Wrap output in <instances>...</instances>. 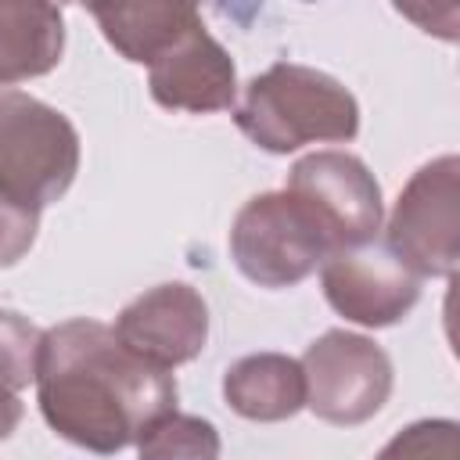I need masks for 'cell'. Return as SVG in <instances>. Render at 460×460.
<instances>
[{
    "label": "cell",
    "mask_w": 460,
    "mask_h": 460,
    "mask_svg": "<svg viewBox=\"0 0 460 460\" xmlns=\"http://www.w3.org/2000/svg\"><path fill=\"white\" fill-rule=\"evenodd\" d=\"M36 230H40V216L18 212V208L0 201V270L14 266L32 248Z\"/></svg>",
    "instance_id": "cell-17"
},
{
    "label": "cell",
    "mask_w": 460,
    "mask_h": 460,
    "mask_svg": "<svg viewBox=\"0 0 460 460\" xmlns=\"http://www.w3.org/2000/svg\"><path fill=\"white\" fill-rule=\"evenodd\" d=\"M385 252L413 277H453L460 262V158L424 162L402 187L388 226Z\"/></svg>",
    "instance_id": "cell-5"
},
{
    "label": "cell",
    "mask_w": 460,
    "mask_h": 460,
    "mask_svg": "<svg viewBox=\"0 0 460 460\" xmlns=\"http://www.w3.org/2000/svg\"><path fill=\"white\" fill-rule=\"evenodd\" d=\"M22 399H18V392H11L4 381H0V442L4 438H11L14 431H18V424H22Z\"/></svg>",
    "instance_id": "cell-18"
},
{
    "label": "cell",
    "mask_w": 460,
    "mask_h": 460,
    "mask_svg": "<svg viewBox=\"0 0 460 460\" xmlns=\"http://www.w3.org/2000/svg\"><path fill=\"white\" fill-rule=\"evenodd\" d=\"M305 406L338 428H352L381 413L392 395V359L388 352L352 331H323L302 356Z\"/></svg>",
    "instance_id": "cell-6"
},
{
    "label": "cell",
    "mask_w": 460,
    "mask_h": 460,
    "mask_svg": "<svg viewBox=\"0 0 460 460\" xmlns=\"http://www.w3.org/2000/svg\"><path fill=\"white\" fill-rule=\"evenodd\" d=\"M36 402L65 442L111 456L176 410V377L101 320H65L43 331L36 359Z\"/></svg>",
    "instance_id": "cell-1"
},
{
    "label": "cell",
    "mask_w": 460,
    "mask_h": 460,
    "mask_svg": "<svg viewBox=\"0 0 460 460\" xmlns=\"http://www.w3.org/2000/svg\"><path fill=\"white\" fill-rule=\"evenodd\" d=\"M147 90L169 111H226L237 104V68L226 47L198 22L147 65Z\"/></svg>",
    "instance_id": "cell-10"
},
{
    "label": "cell",
    "mask_w": 460,
    "mask_h": 460,
    "mask_svg": "<svg viewBox=\"0 0 460 460\" xmlns=\"http://www.w3.org/2000/svg\"><path fill=\"white\" fill-rule=\"evenodd\" d=\"M104 40L133 65L158 61L201 14L190 4H90Z\"/></svg>",
    "instance_id": "cell-13"
},
{
    "label": "cell",
    "mask_w": 460,
    "mask_h": 460,
    "mask_svg": "<svg viewBox=\"0 0 460 460\" xmlns=\"http://www.w3.org/2000/svg\"><path fill=\"white\" fill-rule=\"evenodd\" d=\"M219 449L223 442L212 420L172 410L140 435L137 460H219Z\"/></svg>",
    "instance_id": "cell-14"
},
{
    "label": "cell",
    "mask_w": 460,
    "mask_h": 460,
    "mask_svg": "<svg viewBox=\"0 0 460 460\" xmlns=\"http://www.w3.org/2000/svg\"><path fill=\"white\" fill-rule=\"evenodd\" d=\"M65 54V18L54 4L0 0V83H22L58 68Z\"/></svg>",
    "instance_id": "cell-12"
},
{
    "label": "cell",
    "mask_w": 460,
    "mask_h": 460,
    "mask_svg": "<svg viewBox=\"0 0 460 460\" xmlns=\"http://www.w3.org/2000/svg\"><path fill=\"white\" fill-rule=\"evenodd\" d=\"M320 288L338 316L374 331L399 323L420 298V277L385 248L334 252L320 266Z\"/></svg>",
    "instance_id": "cell-8"
},
{
    "label": "cell",
    "mask_w": 460,
    "mask_h": 460,
    "mask_svg": "<svg viewBox=\"0 0 460 460\" xmlns=\"http://www.w3.org/2000/svg\"><path fill=\"white\" fill-rule=\"evenodd\" d=\"M284 190L302 198L320 223L331 230L338 252L367 248L374 234L381 230V187L374 172L367 169L363 158L349 151H313L302 155L291 172Z\"/></svg>",
    "instance_id": "cell-7"
},
{
    "label": "cell",
    "mask_w": 460,
    "mask_h": 460,
    "mask_svg": "<svg viewBox=\"0 0 460 460\" xmlns=\"http://www.w3.org/2000/svg\"><path fill=\"white\" fill-rule=\"evenodd\" d=\"M234 122L255 147L288 155L316 140L349 144L359 133V104L334 75L277 61L248 79L234 104Z\"/></svg>",
    "instance_id": "cell-2"
},
{
    "label": "cell",
    "mask_w": 460,
    "mask_h": 460,
    "mask_svg": "<svg viewBox=\"0 0 460 460\" xmlns=\"http://www.w3.org/2000/svg\"><path fill=\"white\" fill-rule=\"evenodd\" d=\"M111 331L147 363L172 370L201 356L208 341V305L183 280L158 284L122 305Z\"/></svg>",
    "instance_id": "cell-9"
},
{
    "label": "cell",
    "mask_w": 460,
    "mask_h": 460,
    "mask_svg": "<svg viewBox=\"0 0 460 460\" xmlns=\"http://www.w3.org/2000/svg\"><path fill=\"white\" fill-rule=\"evenodd\" d=\"M223 399L244 420H259V424L288 420L305 406L302 363L284 352L241 356L223 374Z\"/></svg>",
    "instance_id": "cell-11"
},
{
    "label": "cell",
    "mask_w": 460,
    "mask_h": 460,
    "mask_svg": "<svg viewBox=\"0 0 460 460\" xmlns=\"http://www.w3.org/2000/svg\"><path fill=\"white\" fill-rule=\"evenodd\" d=\"M43 331L25 320L14 309H0V381L11 392L29 388L36 381V359H40Z\"/></svg>",
    "instance_id": "cell-16"
},
{
    "label": "cell",
    "mask_w": 460,
    "mask_h": 460,
    "mask_svg": "<svg viewBox=\"0 0 460 460\" xmlns=\"http://www.w3.org/2000/svg\"><path fill=\"white\" fill-rule=\"evenodd\" d=\"M79 172V133L65 111L0 83V201L40 216Z\"/></svg>",
    "instance_id": "cell-3"
},
{
    "label": "cell",
    "mask_w": 460,
    "mask_h": 460,
    "mask_svg": "<svg viewBox=\"0 0 460 460\" xmlns=\"http://www.w3.org/2000/svg\"><path fill=\"white\" fill-rule=\"evenodd\" d=\"M374 460H460V424L453 417H424L395 431Z\"/></svg>",
    "instance_id": "cell-15"
},
{
    "label": "cell",
    "mask_w": 460,
    "mask_h": 460,
    "mask_svg": "<svg viewBox=\"0 0 460 460\" xmlns=\"http://www.w3.org/2000/svg\"><path fill=\"white\" fill-rule=\"evenodd\" d=\"M334 252L331 230L291 190L248 198L230 226V259L259 288H295Z\"/></svg>",
    "instance_id": "cell-4"
}]
</instances>
